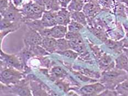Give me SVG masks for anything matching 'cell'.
Returning a JSON list of instances; mask_svg holds the SVG:
<instances>
[{
	"label": "cell",
	"instance_id": "16",
	"mask_svg": "<svg viewBox=\"0 0 128 96\" xmlns=\"http://www.w3.org/2000/svg\"><path fill=\"white\" fill-rule=\"evenodd\" d=\"M22 23H20V22L11 21L1 16V23H0L1 31L11 30H13V31H15L20 27Z\"/></svg>",
	"mask_w": 128,
	"mask_h": 96
},
{
	"label": "cell",
	"instance_id": "28",
	"mask_svg": "<svg viewBox=\"0 0 128 96\" xmlns=\"http://www.w3.org/2000/svg\"><path fill=\"white\" fill-rule=\"evenodd\" d=\"M78 69H79L80 73L82 74H84V75L88 77V78H90L92 79H100L101 76V75L98 72H96V71H94L92 70H90L87 69L85 68H79V69L78 68Z\"/></svg>",
	"mask_w": 128,
	"mask_h": 96
},
{
	"label": "cell",
	"instance_id": "27",
	"mask_svg": "<svg viewBox=\"0 0 128 96\" xmlns=\"http://www.w3.org/2000/svg\"><path fill=\"white\" fill-rule=\"evenodd\" d=\"M57 51L56 53L58 52L64 51L66 49H70V45H69V41L66 38H61L57 40Z\"/></svg>",
	"mask_w": 128,
	"mask_h": 96
},
{
	"label": "cell",
	"instance_id": "19",
	"mask_svg": "<svg viewBox=\"0 0 128 96\" xmlns=\"http://www.w3.org/2000/svg\"><path fill=\"white\" fill-rule=\"evenodd\" d=\"M71 18L78 23L82 24L84 26L87 25L88 23V18L82 11H74L71 12Z\"/></svg>",
	"mask_w": 128,
	"mask_h": 96
},
{
	"label": "cell",
	"instance_id": "38",
	"mask_svg": "<svg viewBox=\"0 0 128 96\" xmlns=\"http://www.w3.org/2000/svg\"><path fill=\"white\" fill-rule=\"evenodd\" d=\"M32 1L35 2L36 3H37L38 4L41 5L43 7L45 8V4H46V0H32Z\"/></svg>",
	"mask_w": 128,
	"mask_h": 96
},
{
	"label": "cell",
	"instance_id": "25",
	"mask_svg": "<svg viewBox=\"0 0 128 96\" xmlns=\"http://www.w3.org/2000/svg\"><path fill=\"white\" fill-rule=\"evenodd\" d=\"M27 48H29L30 50L32 52V53L34 54V56L42 57L49 54L48 52L46 51L41 45L33 46Z\"/></svg>",
	"mask_w": 128,
	"mask_h": 96
},
{
	"label": "cell",
	"instance_id": "2",
	"mask_svg": "<svg viewBox=\"0 0 128 96\" xmlns=\"http://www.w3.org/2000/svg\"><path fill=\"white\" fill-rule=\"evenodd\" d=\"M20 10L23 15L25 23L26 21L36 20L42 18L45 8L33 1H30L24 3Z\"/></svg>",
	"mask_w": 128,
	"mask_h": 96
},
{
	"label": "cell",
	"instance_id": "24",
	"mask_svg": "<svg viewBox=\"0 0 128 96\" xmlns=\"http://www.w3.org/2000/svg\"><path fill=\"white\" fill-rule=\"evenodd\" d=\"M25 23H26L28 27H29L30 28L36 30L38 32H40L44 28L41 19L26 21L25 22Z\"/></svg>",
	"mask_w": 128,
	"mask_h": 96
},
{
	"label": "cell",
	"instance_id": "7",
	"mask_svg": "<svg viewBox=\"0 0 128 96\" xmlns=\"http://www.w3.org/2000/svg\"><path fill=\"white\" fill-rule=\"evenodd\" d=\"M1 16L13 22L24 23L23 15L20 9L16 8L11 1L8 7L4 12L1 13Z\"/></svg>",
	"mask_w": 128,
	"mask_h": 96
},
{
	"label": "cell",
	"instance_id": "43",
	"mask_svg": "<svg viewBox=\"0 0 128 96\" xmlns=\"http://www.w3.org/2000/svg\"><path fill=\"white\" fill-rule=\"evenodd\" d=\"M126 73H128V68H126Z\"/></svg>",
	"mask_w": 128,
	"mask_h": 96
},
{
	"label": "cell",
	"instance_id": "30",
	"mask_svg": "<svg viewBox=\"0 0 128 96\" xmlns=\"http://www.w3.org/2000/svg\"><path fill=\"white\" fill-rule=\"evenodd\" d=\"M84 26L83 25L78 23V22L74 20H72L68 25V30L69 31L79 32V31H80Z\"/></svg>",
	"mask_w": 128,
	"mask_h": 96
},
{
	"label": "cell",
	"instance_id": "33",
	"mask_svg": "<svg viewBox=\"0 0 128 96\" xmlns=\"http://www.w3.org/2000/svg\"><path fill=\"white\" fill-rule=\"evenodd\" d=\"M56 85L60 88V89L63 90L64 92L67 93L69 91V84H66V82L63 81L62 80H61V79L58 80L56 82Z\"/></svg>",
	"mask_w": 128,
	"mask_h": 96
},
{
	"label": "cell",
	"instance_id": "4",
	"mask_svg": "<svg viewBox=\"0 0 128 96\" xmlns=\"http://www.w3.org/2000/svg\"><path fill=\"white\" fill-rule=\"evenodd\" d=\"M1 82L7 86L13 85L20 82L23 75L20 70L12 67H5L1 69Z\"/></svg>",
	"mask_w": 128,
	"mask_h": 96
},
{
	"label": "cell",
	"instance_id": "35",
	"mask_svg": "<svg viewBox=\"0 0 128 96\" xmlns=\"http://www.w3.org/2000/svg\"><path fill=\"white\" fill-rule=\"evenodd\" d=\"M10 0H0V13L4 12L10 4Z\"/></svg>",
	"mask_w": 128,
	"mask_h": 96
},
{
	"label": "cell",
	"instance_id": "11",
	"mask_svg": "<svg viewBox=\"0 0 128 96\" xmlns=\"http://www.w3.org/2000/svg\"><path fill=\"white\" fill-rule=\"evenodd\" d=\"M57 12L47 10L44 11L42 18H41V21L44 27H52L58 25L56 19Z\"/></svg>",
	"mask_w": 128,
	"mask_h": 96
},
{
	"label": "cell",
	"instance_id": "39",
	"mask_svg": "<svg viewBox=\"0 0 128 96\" xmlns=\"http://www.w3.org/2000/svg\"><path fill=\"white\" fill-rule=\"evenodd\" d=\"M67 95L68 96H78L79 94H76V92H74L73 91H69V92H68L67 93Z\"/></svg>",
	"mask_w": 128,
	"mask_h": 96
},
{
	"label": "cell",
	"instance_id": "8",
	"mask_svg": "<svg viewBox=\"0 0 128 96\" xmlns=\"http://www.w3.org/2000/svg\"><path fill=\"white\" fill-rule=\"evenodd\" d=\"M68 41L70 49L77 52L80 56H81L82 58H83L86 60L90 59L88 53L86 49L84 41L81 35L71 40H69Z\"/></svg>",
	"mask_w": 128,
	"mask_h": 96
},
{
	"label": "cell",
	"instance_id": "45",
	"mask_svg": "<svg viewBox=\"0 0 128 96\" xmlns=\"http://www.w3.org/2000/svg\"><path fill=\"white\" fill-rule=\"evenodd\" d=\"M127 36H128V34H127Z\"/></svg>",
	"mask_w": 128,
	"mask_h": 96
},
{
	"label": "cell",
	"instance_id": "34",
	"mask_svg": "<svg viewBox=\"0 0 128 96\" xmlns=\"http://www.w3.org/2000/svg\"><path fill=\"white\" fill-rule=\"evenodd\" d=\"M98 96H118L117 92L116 90H110V89H106L102 93H100Z\"/></svg>",
	"mask_w": 128,
	"mask_h": 96
},
{
	"label": "cell",
	"instance_id": "32",
	"mask_svg": "<svg viewBox=\"0 0 128 96\" xmlns=\"http://www.w3.org/2000/svg\"><path fill=\"white\" fill-rule=\"evenodd\" d=\"M73 73L74 74V75L76 76L78 79H79L80 80H81L82 81L85 82H91V83L97 81V80H95V79H92L90 78H88V77L84 75V74H82L81 73H80L79 71H73Z\"/></svg>",
	"mask_w": 128,
	"mask_h": 96
},
{
	"label": "cell",
	"instance_id": "15",
	"mask_svg": "<svg viewBox=\"0 0 128 96\" xmlns=\"http://www.w3.org/2000/svg\"><path fill=\"white\" fill-rule=\"evenodd\" d=\"M51 29V37H54L56 39L64 38L68 32V27L61 25H56Z\"/></svg>",
	"mask_w": 128,
	"mask_h": 96
},
{
	"label": "cell",
	"instance_id": "9",
	"mask_svg": "<svg viewBox=\"0 0 128 96\" xmlns=\"http://www.w3.org/2000/svg\"><path fill=\"white\" fill-rule=\"evenodd\" d=\"M106 89V88L105 86L101 82H95L82 87L79 90V94L82 96H98L100 93H102Z\"/></svg>",
	"mask_w": 128,
	"mask_h": 96
},
{
	"label": "cell",
	"instance_id": "40",
	"mask_svg": "<svg viewBox=\"0 0 128 96\" xmlns=\"http://www.w3.org/2000/svg\"><path fill=\"white\" fill-rule=\"evenodd\" d=\"M116 2H122V3H128V0H116Z\"/></svg>",
	"mask_w": 128,
	"mask_h": 96
},
{
	"label": "cell",
	"instance_id": "42",
	"mask_svg": "<svg viewBox=\"0 0 128 96\" xmlns=\"http://www.w3.org/2000/svg\"><path fill=\"white\" fill-rule=\"evenodd\" d=\"M123 52H124L125 54H126V55L127 56V57L128 58V47L124 48V51H123Z\"/></svg>",
	"mask_w": 128,
	"mask_h": 96
},
{
	"label": "cell",
	"instance_id": "13",
	"mask_svg": "<svg viewBox=\"0 0 128 96\" xmlns=\"http://www.w3.org/2000/svg\"><path fill=\"white\" fill-rule=\"evenodd\" d=\"M106 45L116 53H122V51H124V49L128 47V41L126 39L122 40L120 41H114L111 40H107L105 41Z\"/></svg>",
	"mask_w": 128,
	"mask_h": 96
},
{
	"label": "cell",
	"instance_id": "31",
	"mask_svg": "<svg viewBox=\"0 0 128 96\" xmlns=\"http://www.w3.org/2000/svg\"><path fill=\"white\" fill-rule=\"evenodd\" d=\"M57 53L62 55V56H65L66 57H68L69 58H72V59H76L79 55L77 53V52L74 51L72 49H66V50L62 51V52H57Z\"/></svg>",
	"mask_w": 128,
	"mask_h": 96
},
{
	"label": "cell",
	"instance_id": "44",
	"mask_svg": "<svg viewBox=\"0 0 128 96\" xmlns=\"http://www.w3.org/2000/svg\"><path fill=\"white\" fill-rule=\"evenodd\" d=\"M26 1H32V0H26Z\"/></svg>",
	"mask_w": 128,
	"mask_h": 96
},
{
	"label": "cell",
	"instance_id": "20",
	"mask_svg": "<svg viewBox=\"0 0 128 96\" xmlns=\"http://www.w3.org/2000/svg\"><path fill=\"white\" fill-rule=\"evenodd\" d=\"M84 4V0H71L68 5L67 9L70 12L74 11H82Z\"/></svg>",
	"mask_w": 128,
	"mask_h": 96
},
{
	"label": "cell",
	"instance_id": "29",
	"mask_svg": "<svg viewBox=\"0 0 128 96\" xmlns=\"http://www.w3.org/2000/svg\"><path fill=\"white\" fill-rule=\"evenodd\" d=\"M102 9L109 10L114 8L116 0H98Z\"/></svg>",
	"mask_w": 128,
	"mask_h": 96
},
{
	"label": "cell",
	"instance_id": "41",
	"mask_svg": "<svg viewBox=\"0 0 128 96\" xmlns=\"http://www.w3.org/2000/svg\"><path fill=\"white\" fill-rule=\"evenodd\" d=\"M125 5H126V14L127 17L128 18V3H125Z\"/></svg>",
	"mask_w": 128,
	"mask_h": 96
},
{
	"label": "cell",
	"instance_id": "21",
	"mask_svg": "<svg viewBox=\"0 0 128 96\" xmlns=\"http://www.w3.org/2000/svg\"><path fill=\"white\" fill-rule=\"evenodd\" d=\"M61 8L59 0H46L45 10L57 12Z\"/></svg>",
	"mask_w": 128,
	"mask_h": 96
},
{
	"label": "cell",
	"instance_id": "3",
	"mask_svg": "<svg viewBox=\"0 0 128 96\" xmlns=\"http://www.w3.org/2000/svg\"><path fill=\"white\" fill-rule=\"evenodd\" d=\"M90 46L99 65L100 69L102 72L115 68V62L110 55L102 52L95 45H90Z\"/></svg>",
	"mask_w": 128,
	"mask_h": 96
},
{
	"label": "cell",
	"instance_id": "36",
	"mask_svg": "<svg viewBox=\"0 0 128 96\" xmlns=\"http://www.w3.org/2000/svg\"><path fill=\"white\" fill-rule=\"evenodd\" d=\"M24 1H26V0H11V2H12V3L14 5L16 8L20 9L24 4Z\"/></svg>",
	"mask_w": 128,
	"mask_h": 96
},
{
	"label": "cell",
	"instance_id": "18",
	"mask_svg": "<svg viewBox=\"0 0 128 96\" xmlns=\"http://www.w3.org/2000/svg\"><path fill=\"white\" fill-rule=\"evenodd\" d=\"M128 67V58L124 52L122 53L115 60V67L126 71Z\"/></svg>",
	"mask_w": 128,
	"mask_h": 96
},
{
	"label": "cell",
	"instance_id": "14",
	"mask_svg": "<svg viewBox=\"0 0 128 96\" xmlns=\"http://www.w3.org/2000/svg\"><path fill=\"white\" fill-rule=\"evenodd\" d=\"M41 46L44 48L49 53H56L57 51V40L54 37H43Z\"/></svg>",
	"mask_w": 128,
	"mask_h": 96
},
{
	"label": "cell",
	"instance_id": "17",
	"mask_svg": "<svg viewBox=\"0 0 128 96\" xmlns=\"http://www.w3.org/2000/svg\"><path fill=\"white\" fill-rule=\"evenodd\" d=\"M30 86L31 88V90L33 95L34 96H48L49 95L44 89L42 87L41 85L38 82L32 80H30Z\"/></svg>",
	"mask_w": 128,
	"mask_h": 96
},
{
	"label": "cell",
	"instance_id": "46",
	"mask_svg": "<svg viewBox=\"0 0 128 96\" xmlns=\"http://www.w3.org/2000/svg\"><path fill=\"white\" fill-rule=\"evenodd\" d=\"M10 1H11V0H10Z\"/></svg>",
	"mask_w": 128,
	"mask_h": 96
},
{
	"label": "cell",
	"instance_id": "37",
	"mask_svg": "<svg viewBox=\"0 0 128 96\" xmlns=\"http://www.w3.org/2000/svg\"><path fill=\"white\" fill-rule=\"evenodd\" d=\"M71 0H59L60 4L62 8H67Z\"/></svg>",
	"mask_w": 128,
	"mask_h": 96
},
{
	"label": "cell",
	"instance_id": "10",
	"mask_svg": "<svg viewBox=\"0 0 128 96\" xmlns=\"http://www.w3.org/2000/svg\"><path fill=\"white\" fill-rule=\"evenodd\" d=\"M42 39L43 37L39 32L28 27V30L24 36L23 38L26 47H29L33 46L41 45Z\"/></svg>",
	"mask_w": 128,
	"mask_h": 96
},
{
	"label": "cell",
	"instance_id": "22",
	"mask_svg": "<svg viewBox=\"0 0 128 96\" xmlns=\"http://www.w3.org/2000/svg\"><path fill=\"white\" fill-rule=\"evenodd\" d=\"M51 74L52 78L55 80H57L62 79L66 75V71L62 67H59V66L52 68Z\"/></svg>",
	"mask_w": 128,
	"mask_h": 96
},
{
	"label": "cell",
	"instance_id": "1",
	"mask_svg": "<svg viewBox=\"0 0 128 96\" xmlns=\"http://www.w3.org/2000/svg\"><path fill=\"white\" fill-rule=\"evenodd\" d=\"M128 78V74L125 70L114 68L112 69L103 71L100 78V82L107 89L115 90L122 82Z\"/></svg>",
	"mask_w": 128,
	"mask_h": 96
},
{
	"label": "cell",
	"instance_id": "6",
	"mask_svg": "<svg viewBox=\"0 0 128 96\" xmlns=\"http://www.w3.org/2000/svg\"><path fill=\"white\" fill-rule=\"evenodd\" d=\"M85 4L82 12L84 13L88 20H91L96 17L103 10L98 0H84Z\"/></svg>",
	"mask_w": 128,
	"mask_h": 96
},
{
	"label": "cell",
	"instance_id": "12",
	"mask_svg": "<svg viewBox=\"0 0 128 96\" xmlns=\"http://www.w3.org/2000/svg\"><path fill=\"white\" fill-rule=\"evenodd\" d=\"M57 22L58 25L67 26L71 21V13L67 8H61L57 12Z\"/></svg>",
	"mask_w": 128,
	"mask_h": 96
},
{
	"label": "cell",
	"instance_id": "26",
	"mask_svg": "<svg viewBox=\"0 0 128 96\" xmlns=\"http://www.w3.org/2000/svg\"><path fill=\"white\" fill-rule=\"evenodd\" d=\"M91 31L96 37H98L101 41L105 42L107 40L106 34L104 31V30L102 29V27L91 26Z\"/></svg>",
	"mask_w": 128,
	"mask_h": 96
},
{
	"label": "cell",
	"instance_id": "5",
	"mask_svg": "<svg viewBox=\"0 0 128 96\" xmlns=\"http://www.w3.org/2000/svg\"><path fill=\"white\" fill-rule=\"evenodd\" d=\"M19 57L15 54H8L1 51V68L12 67L21 71L24 67Z\"/></svg>",
	"mask_w": 128,
	"mask_h": 96
},
{
	"label": "cell",
	"instance_id": "23",
	"mask_svg": "<svg viewBox=\"0 0 128 96\" xmlns=\"http://www.w3.org/2000/svg\"><path fill=\"white\" fill-rule=\"evenodd\" d=\"M115 90L118 95L128 96V78L118 85Z\"/></svg>",
	"mask_w": 128,
	"mask_h": 96
}]
</instances>
